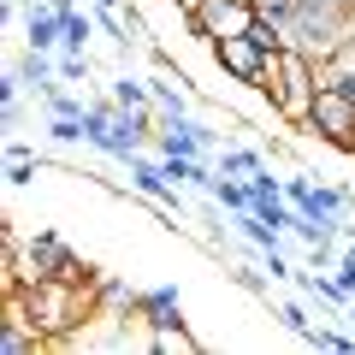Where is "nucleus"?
<instances>
[{
	"mask_svg": "<svg viewBox=\"0 0 355 355\" xmlns=\"http://www.w3.org/2000/svg\"><path fill=\"white\" fill-rule=\"evenodd\" d=\"M12 296L24 302L30 326H36L48 343L71 338V331L89 320V296H83L77 279H30V284H12Z\"/></svg>",
	"mask_w": 355,
	"mask_h": 355,
	"instance_id": "nucleus-1",
	"label": "nucleus"
},
{
	"mask_svg": "<svg viewBox=\"0 0 355 355\" xmlns=\"http://www.w3.org/2000/svg\"><path fill=\"white\" fill-rule=\"evenodd\" d=\"M254 95H266L272 101V119H284V125H296L302 130L308 125V113H314V53H302V48H284L279 60L266 65V77H261V89Z\"/></svg>",
	"mask_w": 355,
	"mask_h": 355,
	"instance_id": "nucleus-2",
	"label": "nucleus"
},
{
	"mask_svg": "<svg viewBox=\"0 0 355 355\" xmlns=\"http://www.w3.org/2000/svg\"><path fill=\"white\" fill-rule=\"evenodd\" d=\"M83 272L89 266L77 261V249L60 237V231H36V237L18 249V266L6 272V291H12V284H30V279H77L83 284Z\"/></svg>",
	"mask_w": 355,
	"mask_h": 355,
	"instance_id": "nucleus-3",
	"label": "nucleus"
},
{
	"mask_svg": "<svg viewBox=\"0 0 355 355\" xmlns=\"http://www.w3.org/2000/svg\"><path fill=\"white\" fill-rule=\"evenodd\" d=\"M254 18H261L254 0H202L196 12H178V24H184V36H190L196 48H207L214 36H243Z\"/></svg>",
	"mask_w": 355,
	"mask_h": 355,
	"instance_id": "nucleus-4",
	"label": "nucleus"
},
{
	"mask_svg": "<svg viewBox=\"0 0 355 355\" xmlns=\"http://www.w3.org/2000/svg\"><path fill=\"white\" fill-rule=\"evenodd\" d=\"M207 53H214V65H219V77L225 83H243V89H261V77H266V65L279 60L272 48H261V42L243 30V36H214L207 42Z\"/></svg>",
	"mask_w": 355,
	"mask_h": 355,
	"instance_id": "nucleus-5",
	"label": "nucleus"
},
{
	"mask_svg": "<svg viewBox=\"0 0 355 355\" xmlns=\"http://www.w3.org/2000/svg\"><path fill=\"white\" fill-rule=\"evenodd\" d=\"M302 130L331 142V148H343V154H355V89H320Z\"/></svg>",
	"mask_w": 355,
	"mask_h": 355,
	"instance_id": "nucleus-6",
	"label": "nucleus"
},
{
	"mask_svg": "<svg viewBox=\"0 0 355 355\" xmlns=\"http://www.w3.org/2000/svg\"><path fill=\"white\" fill-rule=\"evenodd\" d=\"M60 42H65V24H60V12H53V0H30V12H24V48L53 53Z\"/></svg>",
	"mask_w": 355,
	"mask_h": 355,
	"instance_id": "nucleus-7",
	"label": "nucleus"
},
{
	"mask_svg": "<svg viewBox=\"0 0 355 355\" xmlns=\"http://www.w3.org/2000/svg\"><path fill=\"white\" fill-rule=\"evenodd\" d=\"M130 314L142 320V326H172V320H184V302H178L172 284H154V291H137V308Z\"/></svg>",
	"mask_w": 355,
	"mask_h": 355,
	"instance_id": "nucleus-8",
	"label": "nucleus"
},
{
	"mask_svg": "<svg viewBox=\"0 0 355 355\" xmlns=\"http://www.w3.org/2000/svg\"><path fill=\"white\" fill-rule=\"evenodd\" d=\"M60 24H65V42H60V53H89V36L101 30V24H95L89 12H77V6H65V12H60Z\"/></svg>",
	"mask_w": 355,
	"mask_h": 355,
	"instance_id": "nucleus-9",
	"label": "nucleus"
},
{
	"mask_svg": "<svg viewBox=\"0 0 355 355\" xmlns=\"http://www.w3.org/2000/svg\"><path fill=\"white\" fill-rule=\"evenodd\" d=\"M148 349H166V355H190V349H202V343L190 338V326L184 320H172V326H148Z\"/></svg>",
	"mask_w": 355,
	"mask_h": 355,
	"instance_id": "nucleus-10",
	"label": "nucleus"
},
{
	"mask_svg": "<svg viewBox=\"0 0 355 355\" xmlns=\"http://www.w3.org/2000/svg\"><path fill=\"white\" fill-rule=\"evenodd\" d=\"M36 172H42V160L24 148V142H12V160H6V184H12V190H30V184H36Z\"/></svg>",
	"mask_w": 355,
	"mask_h": 355,
	"instance_id": "nucleus-11",
	"label": "nucleus"
},
{
	"mask_svg": "<svg viewBox=\"0 0 355 355\" xmlns=\"http://www.w3.org/2000/svg\"><path fill=\"white\" fill-rule=\"evenodd\" d=\"M261 148H231V142H225V148H219V172H225V178H249V172H261Z\"/></svg>",
	"mask_w": 355,
	"mask_h": 355,
	"instance_id": "nucleus-12",
	"label": "nucleus"
},
{
	"mask_svg": "<svg viewBox=\"0 0 355 355\" xmlns=\"http://www.w3.org/2000/svg\"><path fill=\"white\" fill-rule=\"evenodd\" d=\"M42 101H48V113H60V119H89V101L71 95V89H60V83L42 89Z\"/></svg>",
	"mask_w": 355,
	"mask_h": 355,
	"instance_id": "nucleus-13",
	"label": "nucleus"
},
{
	"mask_svg": "<svg viewBox=\"0 0 355 355\" xmlns=\"http://www.w3.org/2000/svg\"><path fill=\"white\" fill-rule=\"evenodd\" d=\"M113 101L119 107H154V83H137V77H113Z\"/></svg>",
	"mask_w": 355,
	"mask_h": 355,
	"instance_id": "nucleus-14",
	"label": "nucleus"
},
{
	"mask_svg": "<svg viewBox=\"0 0 355 355\" xmlns=\"http://www.w3.org/2000/svg\"><path fill=\"white\" fill-rule=\"evenodd\" d=\"M272 314H279V320H284V331H296V338L308 331V308L296 302V296H279V302H272Z\"/></svg>",
	"mask_w": 355,
	"mask_h": 355,
	"instance_id": "nucleus-15",
	"label": "nucleus"
},
{
	"mask_svg": "<svg viewBox=\"0 0 355 355\" xmlns=\"http://www.w3.org/2000/svg\"><path fill=\"white\" fill-rule=\"evenodd\" d=\"M60 83H89V53H60Z\"/></svg>",
	"mask_w": 355,
	"mask_h": 355,
	"instance_id": "nucleus-16",
	"label": "nucleus"
},
{
	"mask_svg": "<svg viewBox=\"0 0 355 355\" xmlns=\"http://www.w3.org/2000/svg\"><path fill=\"white\" fill-rule=\"evenodd\" d=\"M249 190H254V196H284V184H279V178H272V172L261 166V172H249Z\"/></svg>",
	"mask_w": 355,
	"mask_h": 355,
	"instance_id": "nucleus-17",
	"label": "nucleus"
},
{
	"mask_svg": "<svg viewBox=\"0 0 355 355\" xmlns=\"http://www.w3.org/2000/svg\"><path fill=\"white\" fill-rule=\"evenodd\" d=\"M172 6H178V12H196V6H202V0H172Z\"/></svg>",
	"mask_w": 355,
	"mask_h": 355,
	"instance_id": "nucleus-18",
	"label": "nucleus"
},
{
	"mask_svg": "<svg viewBox=\"0 0 355 355\" xmlns=\"http://www.w3.org/2000/svg\"><path fill=\"white\" fill-rule=\"evenodd\" d=\"M101 6H119V12H125V0H101Z\"/></svg>",
	"mask_w": 355,
	"mask_h": 355,
	"instance_id": "nucleus-19",
	"label": "nucleus"
},
{
	"mask_svg": "<svg viewBox=\"0 0 355 355\" xmlns=\"http://www.w3.org/2000/svg\"><path fill=\"white\" fill-rule=\"evenodd\" d=\"M18 6H24V0H6V12H18Z\"/></svg>",
	"mask_w": 355,
	"mask_h": 355,
	"instance_id": "nucleus-20",
	"label": "nucleus"
}]
</instances>
